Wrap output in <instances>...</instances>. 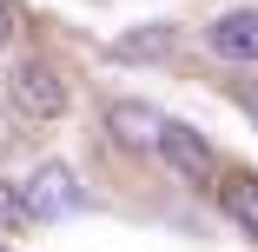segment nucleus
Returning a JSON list of instances; mask_svg holds the SVG:
<instances>
[{
  "instance_id": "nucleus-1",
  "label": "nucleus",
  "mask_w": 258,
  "mask_h": 252,
  "mask_svg": "<svg viewBox=\"0 0 258 252\" xmlns=\"http://www.w3.org/2000/svg\"><path fill=\"white\" fill-rule=\"evenodd\" d=\"M7 99H14V113L33 120V126H53L67 113V80L46 67L40 54H27L20 67H7Z\"/></svg>"
},
{
  "instance_id": "nucleus-8",
  "label": "nucleus",
  "mask_w": 258,
  "mask_h": 252,
  "mask_svg": "<svg viewBox=\"0 0 258 252\" xmlns=\"http://www.w3.org/2000/svg\"><path fill=\"white\" fill-rule=\"evenodd\" d=\"M40 219H33V206L20 199V186H7L0 179V232H33Z\"/></svg>"
},
{
  "instance_id": "nucleus-10",
  "label": "nucleus",
  "mask_w": 258,
  "mask_h": 252,
  "mask_svg": "<svg viewBox=\"0 0 258 252\" xmlns=\"http://www.w3.org/2000/svg\"><path fill=\"white\" fill-rule=\"evenodd\" d=\"M238 99H245V113H251V120H258V80H251V86H245V93H238Z\"/></svg>"
},
{
  "instance_id": "nucleus-9",
  "label": "nucleus",
  "mask_w": 258,
  "mask_h": 252,
  "mask_svg": "<svg viewBox=\"0 0 258 252\" xmlns=\"http://www.w3.org/2000/svg\"><path fill=\"white\" fill-rule=\"evenodd\" d=\"M14 40V0H0V46Z\"/></svg>"
},
{
  "instance_id": "nucleus-6",
  "label": "nucleus",
  "mask_w": 258,
  "mask_h": 252,
  "mask_svg": "<svg viewBox=\"0 0 258 252\" xmlns=\"http://www.w3.org/2000/svg\"><path fill=\"white\" fill-rule=\"evenodd\" d=\"M219 206H225L232 226H245L258 239V173H225L219 179Z\"/></svg>"
},
{
  "instance_id": "nucleus-2",
  "label": "nucleus",
  "mask_w": 258,
  "mask_h": 252,
  "mask_svg": "<svg viewBox=\"0 0 258 252\" xmlns=\"http://www.w3.org/2000/svg\"><path fill=\"white\" fill-rule=\"evenodd\" d=\"M20 199L33 206V219H40V226H53V219H67V213H86V206H93V192L80 186V173H73L67 160L33 166V179L20 186Z\"/></svg>"
},
{
  "instance_id": "nucleus-11",
  "label": "nucleus",
  "mask_w": 258,
  "mask_h": 252,
  "mask_svg": "<svg viewBox=\"0 0 258 252\" xmlns=\"http://www.w3.org/2000/svg\"><path fill=\"white\" fill-rule=\"evenodd\" d=\"M0 146H7V139H0Z\"/></svg>"
},
{
  "instance_id": "nucleus-5",
  "label": "nucleus",
  "mask_w": 258,
  "mask_h": 252,
  "mask_svg": "<svg viewBox=\"0 0 258 252\" xmlns=\"http://www.w3.org/2000/svg\"><path fill=\"white\" fill-rule=\"evenodd\" d=\"M106 133L126 146V153H152V146H159V113L139 107V99H119L113 120H106Z\"/></svg>"
},
{
  "instance_id": "nucleus-7",
  "label": "nucleus",
  "mask_w": 258,
  "mask_h": 252,
  "mask_svg": "<svg viewBox=\"0 0 258 252\" xmlns=\"http://www.w3.org/2000/svg\"><path fill=\"white\" fill-rule=\"evenodd\" d=\"M166 46H172V27H139V33H126V40L113 46V54H119V60H159Z\"/></svg>"
},
{
  "instance_id": "nucleus-4",
  "label": "nucleus",
  "mask_w": 258,
  "mask_h": 252,
  "mask_svg": "<svg viewBox=\"0 0 258 252\" xmlns=\"http://www.w3.org/2000/svg\"><path fill=\"white\" fill-rule=\"evenodd\" d=\"M159 153H166V166H172L179 179H199V186L212 179V166H219V160H212V146H205L185 120H159Z\"/></svg>"
},
{
  "instance_id": "nucleus-3",
  "label": "nucleus",
  "mask_w": 258,
  "mask_h": 252,
  "mask_svg": "<svg viewBox=\"0 0 258 252\" xmlns=\"http://www.w3.org/2000/svg\"><path fill=\"white\" fill-rule=\"evenodd\" d=\"M205 46L232 67H258V7H232L205 27Z\"/></svg>"
},
{
  "instance_id": "nucleus-12",
  "label": "nucleus",
  "mask_w": 258,
  "mask_h": 252,
  "mask_svg": "<svg viewBox=\"0 0 258 252\" xmlns=\"http://www.w3.org/2000/svg\"><path fill=\"white\" fill-rule=\"evenodd\" d=\"M0 252H7V245H0Z\"/></svg>"
}]
</instances>
